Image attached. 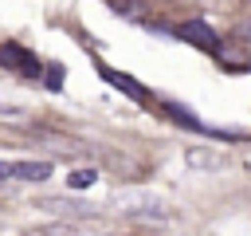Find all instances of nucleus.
<instances>
[{"label": "nucleus", "mask_w": 251, "mask_h": 236, "mask_svg": "<svg viewBox=\"0 0 251 236\" xmlns=\"http://www.w3.org/2000/svg\"><path fill=\"white\" fill-rule=\"evenodd\" d=\"M106 208L126 212V216H149V220L169 216V201L161 193H153V189H118V193H110Z\"/></svg>", "instance_id": "nucleus-1"}, {"label": "nucleus", "mask_w": 251, "mask_h": 236, "mask_svg": "<svg viewBox=\"0 0 251 236\" xmlns=\"http://www.w3.org/2000/svg\"><path fill=\"white\" fill-rule=\"evenodd\" d=\"M51 161H0V181H47Z\"/></svg>", "instance_id": "nucleus-2"}, {"label": "nucleus", "mask_w": 251, "mask_h": 236, "mask_svg": "<svg viewBox=\"0 0 251 236\" xmlns=\"http://www.w3.org/2000/svg\"><path fill=\"white\" fill-rule=\"evenodd\" d=\"M0 67L16 71V75H24V79H35V75H39V59H35L27 47H16V43L0 47Z\"/></svg>", "instance_id": "nucleus-3"}, {"label": "nucleus", "mask_w": 251, "mask_h": 236, "mask_svg": "<svg viewBox=\"0 0 251 236\" xmlns=\"http://www.w3.org/2000/svg\"><path fill=\"white\" fill-rule=\"evenodd\" d=\"M176 35L180 39H188V43H196V47H208V51H216L220 47V35L212 31V24H204V20H184L180 28H176Z\"/></svg>", "instance_id": "nucleus-4"}, {"label": "nucleus", "mask_w": 251, "mask_h": 236, "mask_svg": "<svg viewBox=\"0 0 251 236\" xmlns=\"http://www.w3.org/2000/svg\"><path fill=\"white\" fill-rule=\"evenodd\" d=\"M43 208H51V212H67V216H94L98 208L94 205H71V201H63V197H51V201H43Z\"/></svg>", "instance_id": "nucleus-5"}, {"label": "nucleus", "mask_w": 251, "mask_h": 236, "mask_svg": "<svg viewBox=\"0 0 251 236\" xmlns=\"http://www.w3.org/2000/svg\"><path fill=\"white\" fill-rule=\"evenodd\" d=\"M106 79H110V83H114L118 90H126V94H133V98H145V94H149L145 87H137L133 79H126V75H118V71H106Z\"/></svg>", "instance_id": "nucleus-6"}, {"label": "nucleus", "mask_w": 251, "mask_h": 236, "mask_svg": "<svg viewBox=\"0 0 251 236\" xmlns=\"http://www.w3.org/2000/svg\"><path fill=\"white\" fill-rule=\"evenodd\" d=\"M94 181H98V173H94V169H75V173L67 177V185H71V189H86V185H94Z\"/></svg>", "instance_id": "nucleus-7"}, {"label": "nucleus", "mask_w": 251, "mask_h": 236, "mask_svg": "<svg viewBox=\"0 0 251 236\" xmlns=\"http://www.w3.org/2000/svg\"><path fill=\"white\" fill-rule=\"evenodd\" d=\"M110 12H118V16H141V8H137V4H122V0H114V4H110Z\"/></svg>", "instance_id": "nucleus-8"}]
</instances>
